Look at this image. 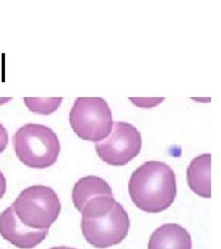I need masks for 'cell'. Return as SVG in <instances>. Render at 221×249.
I'll return each mask as SVG.
<instances>
[{"instance_id": "cell-1", "label": "cell", "mask_w": 221, "mask_h": 249, "mask_svg": "<svg viewBox=\"0 0 221 249\" xmlns=\"http://www.w3.org/2000/svg\"><path fill=\"white\" fill-rule=\"evenodd\" d=\"M80 212L82 234L94 248L108 249L121 244L128 236L129 215L113 196H96L89 199Z\"/></svg>"}, {"instance_id": "cell-2", "label": "cell", "mask_w": 221, "mask_h": 249, "mask_svg": "<svg viewBox=\"0 0 221 249\" xmlns=\"http://www.w3.org/2000/svg\"><path fill=\"white\" fill-rule=\"evenodd\" d=\"M128 192L133 204L142 211L163 212L175 201L176 175L164 162H145L130 176Z\"/></svg>"}, {"instance_id": "cell-3", "label": "cell", "mask_w": 221, "mask_h": 249, "mask_svg": "<svg viewBox=\"0 0 221 249\" xmlns=\"http://www.w3.org/2000/svg\"><path fill=\"white\" fill-rule=\"evenodd\" d=\"M13 145L20 161L37 170L55 164L61 150L57 134L44 124L35 123L18 129L13 136Z\"/></svg>"}, {"instance_id": "cell-4", "label": "cell", "mask_w": 221, "mask_h": 249, "mask_svg": "<svg viewBox=\"0 0 221 249\" xmlns=\"http://www.w3.org/2000/svg\"><path fill=\"white\" fill-rule=\"evenodd\" d=\"M69 122L77 136L88 142H102L113 127L110 107L102 97H78L69 114Z\"/></svg>"}, {"instance_id": "cell-5", "label": "cell", "mask_w": 221, "mask_h": 249, "mask_svg": "<svg viewBox=\"0 0 221 249\" xmlns=\"http://www.w3.org/2000/svg\"><path fill=\"white\" fill-rule=\"evenodd\" d=\"M12 207L25 226L35 230H49L61 211L57 194L45 185H34L23 190Z\"/></svg>"}, {"instance_id": "cell-6", "label": "cell", "mask_w": 221, "mask_h": 249, "mask_svg": "<svg viewBox=\"0 0 221 249\" xmlns=\"http://www.w3.org/2000/svg\"><path fill=\"white\" fill-rule=\"evenodd\" d=\"M142 135L128 122H115L107 139L95 144L98 156L109 165L122 166L131 161L142 150Z\"/></svg>"}, {"instance_id": "cell-7", "label": "cell", "mask_w": 221, "mask_h": 249, "mask_svg": "<svg viewBox=\"0 0 221 249\" xmlns=\"http://www.w3.org/2000/svg\"><path fill=\"white\" fill-rule=\"evenodd\" d=\"M48 231L49 230H35L25 226L18 218L12 206L0 214V234L18 249H34L45 239Z\"/></svg>"}, {"instance_id": "cell-8", "label": "cell", "mask_w": 221, "mask_h": 249, "mask_svg": "<svg viewBox=\"0 0 221 249\" xmlns=\"http://www.w3.org/2000/svg\"><path fill=\"white\" fill-rule=\"evenodd\" d=\"M148 249H192V238L184 228L175 223L162 224L149 238Z\"/></svg>"}, {"instance_id": "cell-9", "label": "cell", "mask_w": 221, "mask_h": 249, "mask_svg": "<svg viewBox=\"0 0 221 249\" xmlns=\"http://www.w3.org/2000/svg\"><path fill=\"white\" fill-rule=\"evenodd\" d=\"M190 190L204 198H211V154L204 153L193 159L186 170Z\"/></svg>"}, {"instance_id": "cell-10", "label": "cell", "mask_w": 221, "mask_h": 249, "mask_svg": "<svg viewBox=\"0 0 221 249\" xmlns=\"http://www.w3.org/2000/svg\"><path fill=\"white\" fill-rule=\"evenodd\" d=\"M102 195L113 196L110 185L103 178L89 176L80 178L75 183L72 197L74 206L80 212L89 199Z\"/></svg>"}, {"instance_id": "cell-11", "label": "cell", "mask_w": 221, "mask_h": 249, "mask_svg": "<svg viewBox=\"0 0 221 249\" xmlns=\"http://www.w3.org/2000/svg\"><path fill=\"white\" fill-rule=\"evenodd\" d=\"M23 102L32 112L48 116L59 108L63 97H24Z\"/></svg>"}, {"instance_id": "cell-12", "label": "cell", "mask_w": 221, "mask_h": 249, "mask_svg": "<svg viewBox=\"0 0 221 249\" xmlns=\"http://www.w3.org/2000/svg\"><path fill=\"white\" fill-rule=\"evenodd\" d=\"M9 142V135L6 128L0 122V154L5 150Z\"/></svg>"}, {"instance_id": "cell-13", "label": "cell", "mask_w": 221, "mask_h": 249, "mask_svg": "<svg viewBox=\"0 0 221 249\" xmlns=\"http://www.w3.org/2000/svg\"><path fill=\"white\" fill-rule=\"evenodd\" d=\"M7 189V184H6V178L3 176V173L0 171V199L3 198Z\"/></svg>"}, {"instance_id": "cell-14", "label": "cell", "mask_w": 221, "mask_h": 249, "mask_svg": "<svg viewBox=\"0 0 221 249\" xmlns=\"http://www.w3.org/2000/svg\"><path fill=\"white\" fill-rule=\"evenodd\" d=\"M13 99L12 97H0V106L4 105L6 103H8L9 101Z\"/></svg>"}, {"instance_id": "cell-15", "label": "cell", "mask_w": 221, "mask_h": 249, "mask_svg": "<svg viewBox=\"0 0 221 249\" xmlns=\"http://www.w3.org/2000/svg\"><path fill=\"white\" fill-rule=\"evenodd\" d=\"M50 249H73V248H69V247L66 246H61V247H54V248H52Z\"/></svg>"}]
</instances>
